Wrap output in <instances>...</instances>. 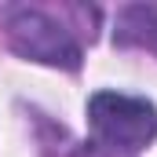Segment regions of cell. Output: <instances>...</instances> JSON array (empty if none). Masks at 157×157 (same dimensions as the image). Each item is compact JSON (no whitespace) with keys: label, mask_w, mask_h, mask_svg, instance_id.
I'll return each instance as SVG.
<instances>
[{"label":"cell","mask_w":157,"mask_h":157,"mask_svg":"<svg viewBox=\"0 0 157 157\" xmlns=\"http://www.w3.org/2000/svg\"><path fill=\"white\" fill-rule=\"evenodd\" d=\"M113 44L157 55V4H124L113 18Z\"/></svg>","instance_id":"3"},{"label":"cell","mask_w":157,"mask_h":157,"mask_svg":"<svg viewBox=\"0 0 157 157\" xmlns=\"http://www.w3.org/2000/svg\"><path fill=\"white\" fill-rule=\"evenodd\" d=\"M4 37L15 55H22L29 62H44V66L70 70V73L80 70L77 37L40 7H11L4 15Z\"/></svg>","instance_id":"2"},{"label":"cell","mask_w":157,"mask_h":157,"mask_svg":"<svg viewBox=\"0 0 157 157\" xmlns=\"http://www.w3.org/2000/svg\"><path fill=\"white\" fill-rule=\"evenodd\" d=\"M88 128L99 146L135 154L157 139V106L143 95L95 91L88 99Z\"/></svg>","instance_id":"1"}]
</instances>
